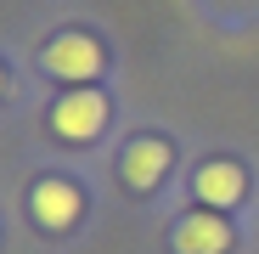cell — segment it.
<instances>
[{
    "label": "cell",
    "mask_w": 259,
    "mask_h": 254,
    "mask_svg": "<svg viewBox=\"0 0 259 254\" xmlns=\"http://www.w3.org/2000/svg\"><path fill=\"white\" fill-rule=\"evenodd\" d=\"M0 85H6V74H0Z\"/></svg>",
    "instance_id": "52a82bcc"
},
{
    "label": "cell",
    "mask_w": 259,
    "mask_h": 254,
    "mask_svg": "<svg viewBox=\"0 0 259 254\" xmlns=\"http://www.w3.org/2000/svg\"><path fill=\"white\" fill-rule=\"evenodd\" d=\"M28 209H34V221L46 226V232H62V226H73L79 221V209H84V198H79V187L73 181H39L34 192H28Z\"/></svg>",
    "instance_id": "5b68a950"
},
{
    "label": "cell",
    "mask_w": 259,
    "mask_h": 254,
    "mask_svg": "<svg viewBox=\"0 0 259 254\" xmlns=\"http://www.w3.org/2000/svg\"><path fill=\"white\" fill-rule=\"evenodd\" d=\"M51 130L62 141H96L107 130V96L91 91V85H79V91H68L57 107H51Z\"/></svg>",
    "instance_id": "6da1fadb"
},
{
    "label": "cell",
    "mask_w": 259,
    "mask_h": 254,
    "mask_svg": "<svg viewBox=\"0 0 259 254\" xmlns=\"http://www.w3.org/2000/svg\"><path fill=\"white\" fill-rule=\"evenodd\" d=\"M175 254H231V226L220 209H197V215L175 221Z\"/></svg>",
    "instance_id": "3957f363"
},
{
    "label": "cell",
    "mask_w": 259,
    "mask_h": 254,
    "mask_svg": "<svg viewBox=\"0 0 259 254\" xmlns=\"http://www.w3.org/2000/svg\"><path fill=\"white\" fill-rule=\"evenodd\" d=\"M242 187H248V175H242V164H231V158H214V164L197 169V198L208 209H231L242 198Z\"/></svg>",
    "instance_id": "8992f818"
},
{
    "label": "cell",
    "mask_w": 259,
    "mask_h": 254,
    "mask_svg": "<svg viewBox=\"0 0 259 254\" xmlns=\"http://www.w3.org/2000/svg\"><path fill=\"white\" fill-rule=\"evenodd\" d=\"M46 74L79 91V85H91L102 74V46H96L91 34H57L51 46H46Z\"/></svg>",
    "instance_id": "7a4b0ae2"
},
{
    "label": "cell",
    "mask_w": 259,
    "mask_h": 254,
    "mask_svg": "<svg viewBox=\"0 0 259 254\" xmlns=\"http://www.w3.org/2000/svg\"><path fill=\"white\" fill-rule=\"evenodd\" d=\"M118 175H124V187L152 192V187L169 175V141H158V136L130 141V147H124V158H118Z\"/></svg>",
    "instance_id": "277c9868"
}]
</instances>
